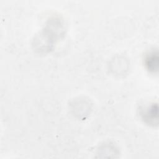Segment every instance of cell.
I'll use <instances>...</instances> for the list:
<instances>
[{"label":"cell","instance_id":"6da1fadb","mask_svg":"<svg viewBox=\"0 0 159 159\" xmlns=\"http://www.w3.org/2000/svg\"><path fill=\"white\" fill-rule=\"evenodd\" d=\"M154 52L150 53L145 60V63L146 66H147L148 69L150 71H154V70H157V68L155 66V65L157 66L158 64V57L157 54L156 56L154 55Z\"/></svg>","mask_w":159,"mask_h":159}]
</instances>
